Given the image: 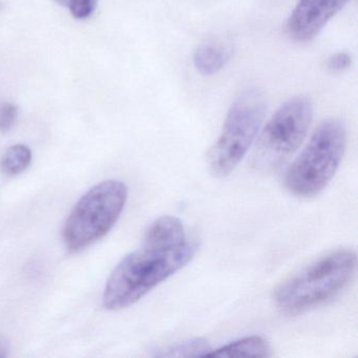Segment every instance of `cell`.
Segmentation results:
<instances>
[{
	"label": "cell",
	"instance_id": "1",
	"mask_svg": "<svg viewBox=\"0 0 358 358\" xmlns=\"http://www.w3.org/2000/svg\"><path fill=\"white\" fill-rule=\"evenodd\" d=\"M196 250L198 243L188 236L179 219L159 217L145 232L141 247L127 255L110 274L103 293L106 309L133 305L189 263Z\"/></svg>",
	"mask_w": 358,
	"mask_h": 358
},
{
	"label": "cell",
	"instance_id": "2",
	"mask_svg": "<svg viewBox=\"0 0 358 358\" xmlns=\"http://www.w3.org/2000/svg\"><path fill=\"white\" fill-rule=\"evenodd\" d=\"M356 265L354 251L329 253L282 282L274 291V303L286 314L309 311L345 290L353 280Z\"/></svg>",
	"mask_w": 358,
	"mask_h": 358
},
{
	"label": "cell",
	"instance_id": "3",
	"mask_svg": "<svg viewBox=\"0 0 358 358\" xmlns=\"http://www.w3.org/2000/svg\"><path fill=\"white\" fill-rule=\"evenodd\" d=\"M347 131L336 118L322 121L285 176L287 189L299 198H312L326 188L345 154Z\"/></svg>",
	"mask_w": 358,
	"mask_h": 358
},
{
	"label": "cell",
	"instance_id": "4",
	"mask_svg": "<svg viewBox=\"0 0 358 358\" xmlns=\"http://www.w3.org/2000/svg\"><path fill=\"white\" fill-rule=\"evenodd\" d=\"M266 108L265 93L255 85L245 87L236 96L219 138L207 154V164L215 177H227L244 158L259 135Z\"/></svg>",
	"mask_w": 358,
	"mask_h": 358
},
{
	"label": "cell",
	"instance_id": "5",
	"mask_svg": "<svg viewBox=\"0 0 358 358\" xmlns=\"http://www.w3.org/2000/svg\"><path fill=\"white\" fill-rule=\"evenodd\" d=\"M313 118V106L306 96L285 102L272 115L257 137L251 165L259 173L278 171L296 152L307 136Z\"/></svg>",
	"mask_w": 358,
	"mask_h": 358
},
{
	"label": "cell",
	"instance_id": "6",
	"mask_svg": "<svg viewBox=\"0 0 358 358\" xmlns=\"http://www.w3.org/2000/svg\"><path fill=\"white\" fill-rule=\"evenodd\" d=\"M127 201L122 182L108 180L89 190L66 220L64 238L71 252H78L108 234L118 221Z\"/></svg>",
	"mask_w": 358,
	"mask_h": 358
},
{
	"label": "cell",
	"instance_id": "7",
	"mask_svg": "<svg viewBox=\"0 0 358 358\" xmlns=\"http://www.w3.org/2000/svg\"><path fill=\"white\" fill-rule=\"evenodd\" d=\"M350 0H299L287 20L286 31L297 43L313 41Z\"/></svg>",
	"mask_w": 358,
	"mask_h": 358
},
{
	"label": "cell",
	"instance_id": "8",
	"mask_svg": "<svg viewBox=\"0 0 358 358\" xmlns=\"http://www.w3.org/2000/svg\"><path fill=\"white\" fill-rule=\"evenodd\" d=\"M234 47L223 39L213 38L201 43L194 53V64L204 76L217 74L231 59Z\"/></svg>",
	"mask_w": 358,
	"mask_h": 358
},
{
	"label": "cell",
	"instance_id": "9",
	"mask_svg": "<svg viewBox=\"0 0 358 358\" xmlns=\"http://www.w3.org/2000/svg\"><path fill=\"white\" fill-rule=\"evenodd\" d=\"M271 348L261 336H249L231 341L217 350H211L206 357H268Z\"/></svg>",
	"mask_w": 358,
	"mask_h": 358
},
{
	"label": "cell",
	"instance_id": "10",
	"mask_svg": "<svg viewBox=\"0 0 358 358\" xmlns=\"http://www.w3.org/2000/svg\"><path fill=\"white\" fill-rule=\"evenodd\" d=\"M32 162V152L24 144H16L8 148L1 159L0 167L8 176H17L24 173Z\"/></svg>",
	"mask_w": 358,
	"mask_h": 358
},
{
	"label": "cell",
	"instance_id": "11",
	"mask_svg": "<svg viewBox=\"0 0 358 358\" xmlns=\"http://www.w3.org/2000/svg\"><path fill=\"white\" fill-rule=\"evenodd\" d=\"M211 351L210 345L206 341L201 338L181 341L171 345L166 349L160 350L156 354L158 357H206Z\"/></svg>",
	"mask_w": 358,
	"mask_h": 358
},
{
	"label": "cell",
	"instance_id": "12",
	"mask_svg": "<svg viewBox=\"0 0 358 358\" xmlns=\"http://www.w3.org/2000/svg\"><path fill=\"white\" fill-rule=\"evenodd\" d=\"M97 0H69L68 8L77 20H85L95 11Z\"/></svg>",
	"mask_w": 358,
	"mask_h": 358
},
{
	"label": "cell",
	"instance_id": "13",
	"mask_svg": "<svg viewBox=\"0 0 358 358\" xmlns=\"http://www.w3.org/2000/svg\"><path fill=\"white\" fill-rule=\"evenodd\" d=\"M18 110L15 104L10 102L0 103V131L7 133L11 131L17 119Z\"/></svg>",
	"mask_w": 358,
	"mask_h": 358
},
{
	"label": "cell",
	"instance_id": "14",
	"mask_svg": "<svg viewBox=\"0 0 358 358\" xmlns=\"http://www.w3.org/2000/svg\"><path fill=\"white\" fill-rule=\"evenodd\" d=\"M352 57L347 52H338V53L333 54L327 60V69L331 73L339 74V73L345 72L351 66Z\"/></svg>",
	"mask_w": 358,
	"mask_h": 358
},
{
	"label": "cell",
	"instance_id": "15",
	"mask_svg": "<svg viewBox=\"0 0 358 358\" xmlns=\"http://www.w3.org/2000/svg\"><path fill=\"white\" fill-rule=\"evenodd\" d=\"M9 354V345L7 341L0 336V358L7 357Z\"/></svg>",
	"mask_w": 358,
	"mask_h": 358
},
{
	"label": "cell",
	"instance_id": "16",
	"mask_svg": "<svg viewBox=\"0 0 358 358\" xmlns=\"http://www.w3.org/2000/svg\"><path fill=\"white\" fill-rule=\"evenodd\" d=\"M56 3H58V5L60 6H66V7H68V1L69 0H54Z\"/></svg>",
	"mask_w": 358,
	"mask_h": 358
},
{
	"label": "cell",
	"instance_id": "17",
	"mask_svg": "<svg viewBox=\"0 0 358 358\" xmlns=\"http://www.w3.org/2000/svg\"><path fill=\"white\" fill-rule=\"evenodd\" d=\"M0 9H1V3H0Z\"/></svg>",
	"mask_w": 358,
	"mask_h": 358
}]
</instances>
